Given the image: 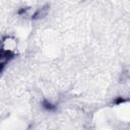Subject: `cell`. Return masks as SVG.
<instances>
[{"instance_id":"cell-1","label":"cell","mask_w":130,"mask_h":130,"mask_svg":"<svg viewBox=\"0 0 130 130\" xmlns=\"http://www.w3.org/2000/svg\"><path fill=\"white\" fill-rule=\"evenodd\" d=\"M16 45H15V42L14 40L12 39H7L3 42V49L4 50H8V51H13L15 49Z\"/></svg>"}]
</instances>
